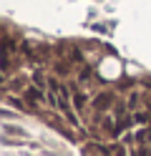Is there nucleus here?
I'll use <instances>...</instances> for the list:
<instances>
[{
  "instance_id": "nucleus-2",
  "label": "nucleus",
  "mask_w": 151,
  "mask_h": 156,
  "mask_svg": "<svg viewBox=\"0 0 151 156\" xmlns=\"http://www.w3.org/2000/svg\"><path fill=\"white\" fill-rule=\"evenodd\" d=\"M25 98L30 101V103H38V101H43V91H40V86L35 83L33 88H28L25 91Z\"/></svg>"
},
{
  "instance_id": "nucleus-1",
  "label": "nucleus",
  "mask_w": 151,
  "mask_h": 156,
  "mask_svg": "<svg viewBox=\"0 0 151 156\" xmlns=\"http://www.w3.org/2000/svg\"><path fill=\"white\" fill-rule=\"evenodd\" d=\"M111 106H113V93L111 91H103V93H98L93 98V108L96 111H108Z\"/></svg>"
},
{
  "instance_id": "nucleus-4",
  "label": "nucleus",
  "mask_w": 151,
  "mask_h": 156,
  "mask_svg": "<svg viewBox=\"0 0 151 156\" xmlns=\"http://www.w3.org/2000/svg\"><path fill=\"white\" fill-rule=\"evenodd\" d=\"M136 141H138V144H149V141H151V129H141V131L136 133Z\"/></svg>"
},
{
  "instance_id": "nucleus-3",
  "label": "nucleus",
  "mask_w": 151,
  "mask_h": 156,
  "mask_svg": "<svg viewBox=\"0 0 151 156\" xmlns=\"http://www.w3.org/2000/svg\"><path fill=\"white\" fill-rule=\"evenodd\" d=\"M86 93H81V91H76L73 93V106H76V111H83V106H86Z\"/></svg>"
}]
</instances>
